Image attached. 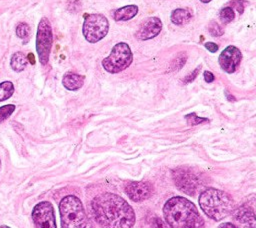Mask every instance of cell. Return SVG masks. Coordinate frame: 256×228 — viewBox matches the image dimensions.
Here are the masks:
<instances>
[{"label": "cell", "mask_w": 256, "mask_h": 228, "mask_svg": "<svg viewBox=\"0 0 256 228\" xmlns=\"http://www.w3.org/2000/svg\"><path fill=\"white\" fill-rule=\"evenodd\" d=\"M233 219L243 228H256V215L253 208L247 204L241 205L233 212Z\"/></svg>", "instance_id": "obj_13"}, {"label": "cell", "mask_w": 256, "mask_h": 228, "mask_svg": "<svg viewBox=\"0 0 256 228\" xmlns=\"http://www.w3.org/2000/svg\"><path fill=\"white\" fill-rule=\"evenodd\" d=\"M198 203L206 216L220 221L232 214L235 203L230 194L217 188H205L199 195Z\"/></svg>", "instance_id": "obj_3"}, {"label": "cell", "mask_w": 256, "mask_h": 228, "mask_svg": "<svg viewBox=\"0 0 256 228\" xmlns=\"http://www.w3.org/2000/svg\"><path fill=\"white\" fill-rule=\"evenodd\" d=\"M53 43V34L50 21L43 17L41 18L36 34V51L39 61L42 65L48 63L49 54Z\"/></svg>", "instance_id": "obj_8"}, {"label": "cell", "mask_w": 256, "mask_h": 228, "mask_svg": "<svg viewBox=\"0 0 256 228\" xmlns=\"http://www.w3.org/2000/svg\"><path fill=\"white\" fill-rule=\"evenodd\" d=\"M84 79H85V77L80 74L73 73V72H67L63 76L62 84L66 89H68L70 91H75V90L80 89L83 86Z\"/></svg>", "instance_id": "obj_15"}, {"label": "cell", "mask_w": 256, "mask_h": 228, "mask_svg": "<svg viewBox=\"0 0 256 228\" xmlns=\"http://www.w3.org/2000/svg\"><path fill=\"white\" fill-rule=\"evenodd\" d=\"M91 208L95 221L102 228H132L136 221L130 204L114 193L105 192L95 196Z\"/></svg>", "instance_id": "obj_1"}, {"label": "cell", "mask_w": 256, "mask_h": 228, "mask_svg": "<svg viewBox=\"0 0 256 228\" xmlns=\"http://www.w3.org/2000/svg\"><path fill=\"white\" fill-rule=\"evenodd\" d=\"M28 63L27 56L22 52H16L11 56L10 66L16 72H21L26 68Z\"/></svg>", "instance_id": "obj_17"}, {"label": "cell", "mask_w": 256, "mask_h": 228, "mask_svg": "<svg viewBox=\"0 0 256 228\" xmlns=\"http://www.w3.org/2000/svg\"><path fill=\"white\" fill-rule=\"evenodd\" d=\"M185 119L187 120V123L191 126H195V125H199V124H202V123H208L209 122V119L199 117L195 113H190V114L185 115Z\"/></svg>", "instance_id": "obj_23"}, {"label": "cell", "mask_w": 256, "mask_h": 228, "mask_svg": "<svg viewBox=\"0 0 256 228\" xmlns=\"http://www.w3.org/2000/svg\"><path fill=\"white\" fill-rule=\"evenodd\" d=\"M161 30H162V21L156 16L148 17L145 20H143L140 26L138 27L135 33V37L138 40L146 41L159 35Z\"/></svg>", "instance_id": "obj_12"}, {"label": "cell", "mask_w": 256, "mask_h": 228, "mask_svg": "<svg viewBox=\"0 0 256 228\" xmlns=\"http://www.w3.org/2000/svg\"><path fill=\"white\" fill-rule=\"evenodd\" d=\"M200 2H202V3H209V2H211L212 0H199Z\"/></svg>", "instance_id": "obj_32"}, {"label": "cell", "mask_w": 256, "mask_h": 228, "mask_svg": "<svg viewBox=\"0 0 256 228\" xmlns=\"http://www.w3.org/2000/svg\"><path fill=\"white\" fill-rule=\"evenodd\" d=\"M14 110H15V105L13 104H7L0 107V123L6 120L14 112Z\"/></svg>", "instance_id": "obj_24"}, {"label": "cell", "mask_w": 256, "mask_h": 228, "mask_svg": "<svg viewBox=\"0 0 256 228\" xmlns=\"http://www.w3.org/2000/svg\"><path fill=\"white\" fill-rule=\"evenodd\" d=\"M133 61L130 46L125 42H119L113 46L110 54L102 60V66L108 73H119L128 68Z\"/></svg>", "instance_id": "obj_5"}, {"label": "cell", "mask_w": 256, "mask_h": 228, "mask_svg": "<svg viewBox=\"0 0 256 228\" xmlns=\"http://www.w3.org/2000/svg\"><path fill=\"white\" fill-rule=\"evenodd\" d=\"M0 228H10V227H8V226H5V225H2V226H0Z\"/></svg>", "instance_id": "obj_33"}, {"label": "cell", "mask_w": 256, "mask_h": 228, "mask_svg": "<svg viewBox=\"0 0 256 228\" xmlns=\"http://www.w3.org/2000/svg\"><path fill=\"white\" fill-rule=\"evenodd\" d=\"M208 32L213 37H220V36H222L224 34L223 28L216 21H211L208 24Z\"/></svg>", "instance_id": "obj_22"}, {"label": "cell", "mask_w": 256, "mask_h": 228, "mask_svg": "<svg viewBox=\"0 0 256 228\" xmlns=\"http://www.w3.org/2000/svg\"><path fill=\"white\" fill-rule=\"evenodd\" d=\"M187 60V55L185 52H182L180 54H178L170 63V68L169 70H172V71H177L179 69H181L183 67V65L185 64Z\"/></svg>", "instance_id": "obj_20"}, {"label": "cell", "mask_w": 256, "mask_h": 228, "mask_svg": "<svg viewBox=\"0 0 256 228\" xmlns=\"http://www.w3.org/2000/svg\"><path fill=\"white\" fill-rule=\"evenodd\" d=\"M14 93V85L11 81H4L0 83V102L5 101Z\"/></svg>", "instance_id": "obj_18"}, {"label": "cell", "mask_w": 256, "mask_h": 228, "mask_svg": "<svg viewBox=\"0 0 256 228\" xmlns=\"http://www.w3.org/2000/svg\"><path fill=\"white\" fill-rule=\"evenodd\" d=\"M218 228H239V227H237L236 225H234V224H232L230 222H225V223L220 224L218 226Z\"/></svg>", "instance_id": "obj_30"}, {"label": "cell", "mask_w": 256, "mask_h": 228, "mask_svg": "<svg viewBox=\"0 0 256 228\" xmlns=\"http://www.w3.org/2000/svg\"><path fill=\"white\" fill-rule=\"evenodd\" d=\"M0 168H1V161H0Z\"/></svg>", "instance_id": "obj_34"}, {"label": "cell", "mask_w": 256, "mask_h": 228, "mask_svg": "<svg viewBox=\"0 0 256 228\" xmlns=\"http://www.w3.org/2000/svg\"><path fill=\"white\" fill-rule=\"evenodd\" d=\"M138 13V6L137 5H126L115 9L112 11V18L116 22L120 21H128L134 18Z\"/></svg>", "instance_id": "obj_14"}, {"label": "cell", "mask_w": 256, "mask_h": 228, "mask_svg": "<svg viewBox=\"0 0 256 228\" xmlns=\"http://www.w3.org/2000/svg\"><path fill=\"white\" fill-rule=\"evenodd\" d=\"M152 228H170L169 225L160 218H154L152 220Z\"/></svg>", "instance_id": "obj_27"}, {"label": "cell", "mask_w": 256, "mask_h": 228, "mask_svg": "<svg viewBox=\"0 0 256 228\" xmlns=\"http://www.w3.org/2000/svg\"><path fill=\"white\" fill-rule=\"evenodd\" d=\"M32 220L36 228H57L54 209L48 201H42L33 208Z\"/></svg>", "instance_id": "obj_9"}, {"label": "cell", "mask_w": 256, "mask_h": 228, "mask_svg": "<svg viewBox=\"0 0 256 228\" xmlns=\"http://www.w3.org/2000/svg\"><path fill=\"white\" fill-rule=\"evenodd\" d=\"M109 31L108 19L99 13L85 16L82 32L84 38L90 43H96L103 39Z\"/></svg>", "instance_id": "obj_7"}, {"label": "cell", "mask_w": 256, "mask_h": 228, "mask_svg": "<svg viewBox=\"0 0 256 228\" xmlns=\"http://www.w3.org/2000/svg\"><path fill=\"white\" fill-rule=\"evenodd\" d=\"M125 193L134 202H142L153 194V185L148 181H129L125 185Z\"/></svg>", "instance_id": "obj_11"}, {"label": "cell", "mask_w": 256, "mask_h": 228, "mask_svg": "<svg viewBox=\"0 0 256 228\" xmlns=\"http://www.w3.org/2000/svg\"><path fill=\"white\" fill-rule=\"evenodd\" d=\"M165 222L170 228H204V220L195 204L182 196H174L163 206Z\"/></svg>", "instance_id": "obj_2"}, {"label": "cell", "mask_w": 256, "mask_h": 228, "mask_svg": "<svg viewBox=\"0 0 256 228\" xmlns=\"http://www.w3.org/2000/svg\"><path fill=\"white\" fill-rule=\"evenodd\" d=\"M59 211L62 228H86V213L78 197L65 196L59 204Z\"/></svg>", "instance_id": "obj_4"}, {"label": "cell", "mask_w": 256, "mask_h": 228, "mask_svg": "<svg viewBox=\"0 0 256 228\" xmlns=\"http://www.w3.org/2000/svg\"><path fill=\"white\" fill-rule=\"evenodd\" d=\"M192 18V12L188 8H176L171 13V22L180 26L188 23Z\"/></svg>", "instance_id": "obj_16"}, {"label": "cell", "mask_w": 256, "mask_h": 228, "mask_svg": "<svg viewBox=\"0 0 256 228\" xmlns=\"http://www.w3.org/2000/svg\"><path fill=\"white\" fill-rule=\"evenodd\" d=\"M203 76H204V80H205V82H207V83H211V82H213V81H214V79H215L214 74H213L212 72L208 71V70H205V71H204Z\"/></svg>", "instance_id": "obj_29"}, {"label": "cell", "mask_w": 256, "mask_h": 228, "mask_svg": "<svg viewBox=\"0 0 256 228\" xmlns=\"http://www.w3.org/2000/svg\"><path fill=\"white\" fill-rule=\"evenodd\" d=\"M204 47H205L209 52H211V53H215V52H217L218 49H219V46H218L216 43L211 42V41L204 43Z\"/></svg>", "instance_id": "obj_28"}, {"label": "cell", "mask_w": 256, "mask_h": 228, "mask_svg": "<svg viewBox=\"0 0 256 228\" xmlns=\"http://www.w3.org/2000/svg\"><path fill=\"white\" fill-rule=\"evenodd\" d=\"M242 60L240 49L234 45L227 46L219 55L218 62L223 71L226 73H234Z\"/></svg>", "instance_id": "obj_10"}, {"label": "cell", "mask_w": 256, "mask_h": 228, "mask_svg": "<svg viewBox=\"0 0 256 228\" xmlns=\"http://www.w3.org/2000/svg\"><path fill=\"white\" fill-rule=\"evenodd\" d=\"M200 70H201V65H199L197 68H195L190 74H188L187 76H185V77L183 78V83H184V84H188V83L194 81V79H196L197 75L199 74V71H200Z\"/></svg>", "instance_id": "obj_26"}, {"label": "cell", "mask_w": 256, "mask_h": 228, "mask_svg": "<svg viewBox=\"0 0 256 228\" xmlns=\"http://www.w3.org/2000/svg\"><path fill=\"white\" fill-rule=\"evenodd\" d=\"M30 34V27L27 23L20 22L16 26V35L20 39H27Z\"/></svg>", "instance_id": "obj_21"}, {"label": "cell", "mask_w": 256, "mask_h": 228, "mask_svg": "<svg viewBox=\"0 0 256 228\" xmlns=\"http://www.w3.org/2000/svg\"><path fill=\"white\" fill-rule=\"evenodd\" d=\"M248 4L247 1L245 0H231L228 4L229 7H231L232 9H236L237 12L239 14H242L244 12V9H245V5Z\"/></svg>", "instance_id": "obj_25"}, {"label": "cell", "mask_w": 256, "mask_h": 228, "mask_svg": "<svg viewBox=\"0 0 256 228\" xmlns=\"http://www.w3.org/2000/svg\"><path fill=\"white\" fill-rule=\"evenodd\" d=\"M219 18H220V21L221 23L223 24H228L230 22H232L235 18V12L234 10L229 7V6H226V7H223L220 12H219Z\"/></svg>", "instance_id": "obj_19"}, {"label": "cell", "mask_w": 256, "mask_h": 228, "mask_svg": "<svg viewBox=\"0 0 256 228\" xmlns=\"http://www.w3.org/2000/svg\"><path fill=\"white\" fill-rule=\"evenodd\" d=\"M172 176L177 188L189 196H194L204 182L201 174L189 167L174 169Z\"/></svg>", "instance_id": "obj_6"}, {"label": "cell", "mask_w": 256, "mask_h": 228, "mask_svg": "<svg viewBox=\"0 0 256 228\" xmlns=\"http://www.w3.org/2000/svg\"><path fill=\"white\" fill-rule=\"evenodd\" d=\"M226 97H227V99H229L230 101H234V100H235V98H234V97H232V96H231V94L227 93V91H226Z\"/></svg>", "instance_id": "obj_31"}]
</instances>
